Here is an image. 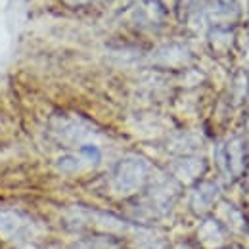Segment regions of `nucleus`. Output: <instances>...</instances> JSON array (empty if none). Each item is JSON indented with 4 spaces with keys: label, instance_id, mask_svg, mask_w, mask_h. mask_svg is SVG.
<instances>
[{
    "label": "nucleus",
    "instance_id": "f257e3e1",
    "mask_svg": "<svg viewBox=\"0 0 249 249\" xmlns=\"http://www.w3.org/2000/svg\"><path fill=\"white\" fill-rule=\"evenodd\" d=\"M38 222L23 211L18 209H0V238L10 242H29L36 236Z\"/></svg>",
    "mask_w": 249,
    "mask_h": 249
},
{
    "label": "nucleus",
    "instance_id": "f03ea898",
    "mask_svg": "<svg viewBox=\"0 0 249 249\" xmlns=\"http://www.w3.org/2000/svg\"><path fill=\"white\" fill-rule=\"evenodd\" d=\"M148 178V165L138 157H126L113 169L111 182L121 194H132L142 186Z\"/></svg>",
    "mask_w": 249,
    "mask_h": 249
},
{
    "label": "nucleus",
    "instance_id": "7ed1b4c3",
    "mask_svg": "<svg viewBox=\"0 0 249 249\" xmlns=\"http://www.w3.org/2000/svg\"><path fill=\"white\" fill-rule=\"evenodd\" d=\"M215 197V186L213 184H203L197 188V192L194 194V207L196 209H203L207 207Z\"/></svg>",
    "mask_w": 249,
    "mask_h": 249
},
{
    "label": "nucleus",
    "instance_id": "20e7f679",
    "mask_svg": "<svg viewBox=\"0 0 249 249\" xmlns=\"http://www.w3.org/2000/svg\"><path fill=\"white\" fill-rule=\"evenodd\" d=\"M69 6H87V4H94V2H100V0H65Z\"/></svg>",
    "mask_w": 249,
    "mask_h": 249
}]
</instances>
